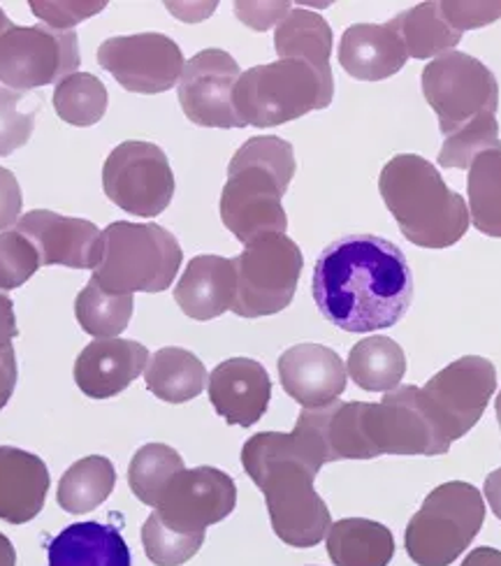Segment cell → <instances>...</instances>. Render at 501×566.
<instances>
[{
  "label": "cell",
  "instance_id": "cell-30",
  "mask_svg": "<svg viewBox=\"0 0 501 566\" xmlns=\"http://www.w3.org/2000/svg\"><path fill=\"white\" fill-rule=\"evenodd\" d=\"M390 21L411 59L425 61L432 56L450 54L452 46H458L462 40V33H458L443 19L439 3L416 6L414 10L399 12Z\"/></svg>",
  "mask_w": 501,
  "mask_h": 566
},
{
  "label": "cell",
  "instance_id": "cell-37",
  "mask_svg": "<svg viewBox=\"0 0 501 566\" xmlns=\"http://www.w3.org/2000/svg\"><path fill=\"white\" fill-rule=\"evenodd\" d=\"M488 149H501L497 116H488L462 133L446 137L439 151V165L446 170H469L473 158Z\"/></svg>",
  "mask_w": 501,
  "mask_h": 566
},
{
  "label": "cell",
  "instance_id": "cell-11",
  "mask_svg": "<svg viewBox=\"0 0 501 566\" xmlns=\"http://www.w3.org/2000/svg\"><path fill=\"white\" fill-rule=\"evenodd\" d=\"M80 40L75 31L50 27H12L0 38V82L6 88L31 93L63 82L80 67Z\"/></svg>",
  "mask_w": 501,
  "mask_h": 566
},
{
  "label": "cell",
  "instance_id": "cell-29",
  "mask_svg": "<svg viewBox=\"0 0 501 566\" xmlns=\"http://www.w3.org/2000/svg\"><path fill=\"white\" fill-rule=\"evenodd\" d=\"M116 485V469L103 455H88L77 460L59 481V506L73 515L95 511L109 500Z\"/></svg>",
  "mask_w": 501,
  "mask_h": 566
},
{
  "label": "cell",
  "instance_id": "cell-34",
  "mask_svg": "<svg viewBox=\"0 0 501 566\" xmlns=\"http://www.w3.org/2000/svg\"><path fill=\"white\" fill-rule=\"evenodd\" d=\"M109 105L105 84L91 73H75L56 84L54 109L61 122L88 128L98 124Z\"/></svg>",
  "mask_w": 501,
  "mask_h": 566
},
{
  "label": "cell",
  "instance_id": "cell-36",
  "mask_svg": "<svg viewBox=\"0 0 501 566\" xmlns=\"http://www.w3.org/2000/svg\"><path fill=\"white\" fill-rule=\"evenodd\" d=\"M142 544L156 566H181L196 557L205 544V534H181L167 527L156 513L142 527Z\"/></svg>",
  "mask_w": 501,
  "mask_h": 566
},
{
  "label": "cell",
  "instance_id": "cell-47",
  "mask_svg": "<svg viewBox=\"0 0 501 566\" xmlns=\"http://www.w3.org/2000/svg\"><path fill=\"white\" fill-rule=\"evenodd\" d=\"M12 27H14V23L6 17V12H3V10H0V38H3Z\"/></svg>",
  "mask_w": 501,
  "mask_h": 566
},
{
  "label": "cell",
  "instance_id": "cell-44",
  "mask_svg": "<svg viewBox=\"0 0 501 566\" xmlns=\"http://www.w3.org/2000/svg\"><path fill=\"white\" fill-rule=\"evenodd\" d=\"M486 500L490 504V511L501 521V467L494 469L492 474L486 479Z\"/></svg>",
  "mask_w": 501,
  "mask_h": 566
},
{
  "label": "cell",
  "instance_id": "cell-32",
  "mask_svg": "<svg viewBox=\"0 0 501 566\" xmlns=\"http://www.w3.org/2000/svg\"><path fill=\"white\" fill-rule=\"evenodd\" d=\"M133 295L105 293L93 279L75 300V316L82 329L91 337L116 339L133 318Z\"/></svg>",
  "mask_w": 501,
  "mask_h": 566
},
{
  "label": "cell",
  "instance_id": "cell-26",
  "mask_svg": "<svg viewBox=\"0 0 501 566\" xmlns=\"http://www.w3.org/2000/svg\"><path fill=\"white\" fill-rule=\"evenodd\" d=\"M207 367L196 353L179 346H165L149 358L145 384L152 395L167 405H184L207 388Z\"/></svg>",
  "mask_w": 501,
  "mask_h": 566
},
{
  "label": "cell",
  "instance_id": "cell-38",
  "mask_svg": "<svg viewBox=\"0 0 501 566\" xmlns=\"http://www.w3.org/2000/svg\"><path fill=\"white\" fill-rule=\"evenodd\" d=\"M40 268V255L29 238L19 230L0 232V291L23 286Z\"/></svg>",
  "mask_w": 501,
  "mask_h": 566
},
{
  "label": "cell",
  "instance_id": "cell-14",
  "mask_svg": "<svg viewBox=\"0 0 501 566\" xmlns=\"http://www.w3.org/2000/svg\"><path fill=\"white\" fill-rule=\"evenodd\" d=\"M98 65L126 91L156 96L179 84L186 61L173 38L137 33L105 40L98 46Z\"/></svg>",
  "mask_w": 501,
  "mask_h": 566
},
{
  "label": "cell",
  "instance_id": "cell-3",
  "mask_svg": "<svg viewBox=\"0 0 501 566\" xmlns=\"http://www.w3.org/2000/svg\"><path fill=\"white\" fill-rule=\"evenodd\" d=\"M295 170L293 145L276 135L251 137L234 151L221 193V221L244 247L262 234L289 230L281 200Z\"/></svg>",
  "mask_w": 501,
  "mask_h": 566
},
{
  "label": "cell",
  "instance_id": "cell-39",
  "mask_svg": "<svg viewBox=\"0 0 501 566\" xmlns=\"http://www.w3.org/2000/svg\"><path fill=\"white\" fill-rule=\"evenodd\" d=\"M31 12L50 23V29L54 31H73L80 21L86 17L98 14L107 8L105 0H98V3H67V0H61V3H40V0H31L29 3Z\"/></svg>",
  "mask_w": 501,
  "mask_h": 566
},
{
  "label": "cell",
  "instance_id": "cell-45",
  "mask_svg": "<svg viewBox=\"0 0 501 566\" xmlns=\"http://www.w3.org/2000/svg\"><path fill=\"white\" fill-rule=\"evenodd\" d=\"M462 566H501V551L490 548V546L476 548L467 555Z\"/></svg>",
  "mask_w": 501,
  "mask_h": 566
},
{
  "label": "cell",
  "instance_id": "cell-19",
  "mask_svg": "<svg viewBox=\"0 0 501 566\" xmlns=\"http://www.w3.org/2000/svg\"><path fill=\"white\" fill-rule=\"evenodd\" d=\"M207 392L211 407L228 424L251 428L268 413L272 381L258 360L230 358L209 374Z\"/></svg>",
  "mask_w": 501,
  "mask_h": 566
},
{
  "label": "cell",
  "instance_id": "cell-13",
  "mask_svg": "<svg viewBox=\"0 0 501 566\" xmlns=\"http://www.w3.org/2000/svg\"><path fill=\"white\" fill-rule=\"evenodd\" d=\"M365 432L374 458L425 455L435 458L450 451L441 439L418 386H399L386 392L378 405L365 402Z\"/></svg>",
  "mask_w": 501,
  "mask_h": 566
},
{
  "label": "cell",
  "instance_id": "cell-24",
  "mask_svg": "<svg viewBox=\"0 0 501 566\" xmlns=\"http://www.w3.org/2000/svg\"><path fill=\"white\" fill-rule=\"evenodd\" d=\"M46 559L50 566H131V551L116 527L75 523L52 541Z\"/></svg>",
  "mask_w": 501,
  "mask_h": 566
},
{
  "label": "cell",
  "instance_id": "cell-9",
  "mask_svg": "<svg viewBox=\"0 0 501 566\" xmlns=\"http://www.w3.org/2000/svg\"><path fill=\"white\" fill-rule=\"evenodd\" d=\"M422 96L439 116V130L452 137L465 128L497 116L499 84L492 70L469 54L450 52L422 70Z\"/></svg>",
  "mask_w": 501,
  "mask_h": 566
},
{
  "label": "cell",
  "instance_id": "cell-20",
  "mask_svg": "<svg viewBox=\"0 0 501 566\" xmlns=\"http://www.w3.org/2000/svg\"><path fill=\"white\" fill-rule=\"evenodd\" d=\"M149 365V350L133 339H98L75 363V384L91 399L122 395Z\"/></svg>",
  "mask_w": 501,
  "mask_h": 566
},
{
  "label": "cell",
  "instance_id": "cell-16",
  "mask_svg": "<svg viewBox=\"0 0 501 566\" xmlns=\"http://www.w3.org/2000/svg\"><path fill=\"white\" fill-rule=\"evenodd\" d=\"M242 70L223 50H205L184 65L177 96L188 122L202 128H244L232 107Z\"/></svg>",
  "mask_w": 501,
  "mask_h": 566
},
{
  "label": "cell",
  "instance_id": "cell-8",
  "mask_svg": "<svg viewBox=\"0 0 501 566\" xmlns=\"http://www.w3.org/2000/svg\"><path fill=\"white\" fill-rule=\"evenodd\" d=\"M232 263L237 274L232 314L242 318L272 316L293 302L304 258L289 234H262L232 258Z\"/></svg>",
  "mask_w": 501,
  "mask_h": 566
},
{
  "label": "cell",
  "instance_id": "cell-40",
  "mask_svg": "<svg viewBox=\"0 0 501 566\" xmlns=\"http://www.w3.org/2000/svg\"><path fill=\"white\" fill-rule=\"evenodd\" d=\"M439 10L458 33L483 29L501 19V3H439Z\"/></svg>",
  "mask_w": 501,
  "mask_h": 566
},
{
  "label": "cell",
  "instance_id": "cell-17",
  "mask_svg": "<svg viewBox=\"0 0 501 566\" xmlns=\"http://www.w3.org/2000/svg\"><path fill=\"white\" fill-rule=\"evenodd\" d=\"M17 230L33 242L42 268L95 270L103 261V230L91 221L61 217L50 209H33L19 219Z\"/></svg>",
  "mask_w": 501,
  "mask_h": 566
},
{
  "label": "cell",
  "instance_id": "cell-18",
  "mask_svg": "<svg viewBox=\"0 0 501 566\" xmlns=\"http://www.w3.org/2000/svg\"><path fill=\"white\" fill-rule=\"evenodd\" d=\"M348 371L344 360L321 344H295L281 353L279 381L304 409H321L344 395Z\"/></svg>",
  "mask_w": 501,
  "mask_h": 566
},
{
  "label": "cell",
  "instance_id": "cell-42",
  "mask_svg": "<svg viewBox=\"0 0 501 566\" xmlns=\"http://www.w3.org/2000/svg\"><path fill=\"white\" fill-rule=\"evenodd\" d=\"M17 388V356L14 348L0 353V411L10 402V397Z\"/></svg>",
  "mask_w": 501,
  "mask_h": 566
},
{
  "label": "cell",
  "instance_id": "cell-12",
  "mask_svg": "<svg viewBox=\"0 0 501 566\" xmlns=\"http://www.w3.org/2000/svg\"><path fill=\"white\" fill-rule=\"evenodd\" d=\"M494 390L497 369L481 356H465L450 363L420 388L437 430L448 446L476 428Z\"/></svg>",
  "mask_w": 501,
  "mask_h": 566
},
{
  "label": "cell",
  "instance_id": "cell-41",
  "mask_svg": "<svg viewBox=\"0 0 501 566\" xmlns=\"http://www.w3.org/2000/svg\"><path fill=\"white\" fill-rule=\"evenodd\" d=\"M23 196L21 186L8 168H0V232L10 230L21 219Z\"/></svg>",
  "mask_w": 501,
  "mask_h": 566
},
{
  "label": "cell",
  "instance_id": "cell-10",
  "mask_svg": "<svg viewBox=\"0 0 501 566\" xmlns=\"http://www.w3.org/2000/svg\"><path fill=\"white\" fill-rule=\"evenodd\" d=\"M105 196L126 214L152 219L170 207L175 172L165 151L152 142H124L112 149L103 168Z\"/></svg>",
  "mask_w": 501,
  "mask_h": 566
},
{
  "label": "cell",
  "instance_id": "cell-35",
  "mask_svg": "<svg viewBox=\"0 0 501 566\" xmlns=\"http://www.w3.org/2000/svg\"><path fill=\"white\" fill-rule=\"evenodd\" d=\"M40 107L42 101L33 93L0 86V156L29 145Z\"/></svg>",
  "mask_w": 501,
  "mask_h": 566
},
{
  "label": "cell",
  "instance_id": "cell-28",
  "mask_svg": "<svg viewBox=\"0 0 501 566\" xmlns=\"http://www.w3.org/2000/svg\"><path fill=\"white\" fill-rule=\"evenodd\" d=\"M274 50L279 59H298L312 63L330 73L332 54V29L330 23L312 10L293 8L274 33Z\"/></svg>",
  "mask_w": 501,
  "mask_h": 566
},
{
  "label": "cell",
  "instance_id": "cell-5",
  "mask_svg": "<svg viewBox=\"0 0 501 566\" xmlns=\"http://www.w3.org/2000/svg\"><path fill=\"white\" fill-rule=\"evenodd\" d=\"M332 98V70L325 73L306 61L279 59L240 75L232 91V107L244 128H274L330 107Z\"/></svg>",
  "mask_w": 501,
  "mask_h": 566
},
{
  "label": "cell",
  "instance_id": "cell-25",
  "mask_svg": "<svg viewBox=\"0 0 501 566\" xmlns=\"http://www.w3.org/2000/svg\"><path fill=\"white\" fill-rule=\"evenodd\" d=\"M327 555L334 566H388L395 557V536L367 517H344L327 532Z\"/></svg>",
  "mask_w": 501,
  "mask_h": 566
},
{
  "label": "cell",
  "instance_id": "cell-7",
  "mask_svg": "<svg viewBox=\"0 0 501 566\" xmlns=\"http://www.w3.org/2000/svg\"><path fill=\"white\" fill-rule=\"evenodd\" d=\"M486 523L483 494L471 483L450 481L427 494L407 525L404 548L418 566H450Z\"/></svg>",
  "mask_w": 501,
  "mask_h": 566
},
{
  "label": "cell",
  "instance_id": "cell-23",
  "mask_svg": "<svg viewBox=\"0 0 501 566\" xmlns=\"http://www.w3.org/2000/svg\"><path fill=\"white\" fill-rule=\"evenodd\" d=\"M237 293V274L232 258L198 255L184 270L175 302L194 321L219 318L232 310Z\"/></svg>",
  "mask_w": 501,
  "mask_h": 566
},
{
  "label": "cell",
  "instance_id": "cell-4",
  "mask_svg": "<svg viewBox=\"0 0 501 566\" xmlns=\"http://www.w3.org/2000/svg\"><path fill=\"white\" fill-rule=\"evenodd\" d=\"M378 193L404 238L422 249L458 244L471 223L465 198L448 188L432 163L416 154H399L386 163Z\"/></svg>",
  "mask_w": 501,
  "mask_h": 566
},
{
  "label": "cell",
  "instance_id": "cell-6",
  "mask_svg": "<svg viewBox=\"0 0 501 566\" xmlns=\"http://www.w3.org/2000/svg\"><path fill=\"white\" fill-rule=\"evenodd\" d=\"M105 251L93 281L105 293H163L173 286L184 251L170 230L158 223L116 221L103 230Z\"/></svg>",
  "mask_w": 501,
  "mask_h": 566
},
{
  "label": "cell",
  "instance_id": "cell-33",
  "mask_svg": "<svg viewBox=\"0 0 501 566\" xmlns=\"http://www.w3.org/2000/svg\"><path fill=\"white\" fill-rule=\"evenodd\" d=\"M184 469L186 464L175 448L165 443H147L131 460L128 485L142 504L156 509L165 488Z\"/></svg>",
  "mask_w": 501,
  "mask_h": 566
},
{
  "label": "cell",
  "instance_id": "cell-15",
  "mask_svg": "<svg viewBox=\"0 0 501 566\" xmlns=\"http://www.w3.org/2000/svg\"><path fill=\"white\" fill-rule=\"evenodd\" d=\"M237 485L217 467L184 469L165 488L156 506L160 521L181 534H205L234 511Z\"/></svg>",
  "mask_w": 501,
  "mask_h": 566
},
{
  "label": "cell",
  "instance_id": "cell-21",
  "mask_svg": "<svg viewBox=\"0 0 501 566\" xmlns=\"http://www.w3.org/2000/svg\"><path fill=\"white\" fill-rule=\"evenodd\" d=\"M409 54L393 21L353 23L340 42V63L361 82H384L407 63Z\"/></svg>",
  "mask_w": 501,
  "mask_h": 566
},
{
  "label": "cell",
  "instance_id": "cell-22",
  "mask_svg": "<svg viewBox=\"0 0 501 566\" xmlns=\"http://www.w3.org/2000/svg\"><path fill=\"white\" fill-rule=\"evenodd\" d=\"M50 469L42 458L14 446H0V521L27 525L44 506Z\"/></svg>",
  "mask_w": 501,
  "mask_h": 566
},
{
  "label": "cell",
  "instance_id": "cell-48",
  "mask_svg": "<svg viewBox=\"0 0 501 566\" xmlns=\"http://www.w3.org/2000/svg\"><path fill=\"white\" fill-rule=\"evenodd\" d=\"M494 411H497V420H499V430H501V390H499V395H497V399H494Z\"/></svg>",
  "mask_w": 501,
  "mask_h": 566
},
{
  "label": "cell",
  "instance_id": "cell-1",
  "mask_svg": "<svg viewBox=\"0 0 501 566\" xmlns=\"http://www.w3.org/2000/svg\"><path fill=\"white\" fill-rule=\"evenodd\" d=\"M312 293L319 312L332 325L344 333H374L407 316L414 274L397 244L355 232L321 251Z\"/></svg>",
  "mask_w": 501,
  "mask_h": 566
},
{
  "label": "cell",
  "instance_id": "cell-2",
  "mask_svg": "<svg viewBox=\"0 0 501 566\" xmlns=\"http://www.w3.org/2000/svg\"><path fill=\"white\" fill-rule=\"evenodd\" d=\"M249 479L265 494L274 534L293 548H314L327 536L332 515L314 488L319 469L293 434L260 432L242 448Z\"/></svg>",
  "mask_w": 501,
  "mask_h": 566
},
{
  "label": "cell",
  "instance_id": "cell-43",
  "mask_svg": "<svg viewBox=\"0 0 501 566\" xmlns=\"http://www.w3.org/2000/svg\"><path fill=\"white\" fill-rule=\"evenodd\" d=\"M19 335L14 304L8 293L0 291V353L12 348V339Z\"/></svg>",
  "mask_w": 501,
  "mask_h": 566
},
{
  "label": "cell",
  "instance_id": "cell-31",
  "mask_svg": "<svg viewBox=\"0 0 501 566\" xmlns=\"http://www.w3.org/2000/svg\"><path fill=\"white\" fill-rule=\"evenodd\" d=\"M467 196L473 228L501 240V149H488L473 158Z\"/></svg>",
  "mask_w": 501,
  "mask_h": 566
},
{
  "label": "cell",
  "instance_id": "cell-46",
  "mask_svg": "<svg viewBox=\"0 0 501 566\" xmlns=\"http://www.w3.org/2000/svg\"><path fill=\"white\" fill-rule=\"evenodd\" d=\"M0 566H17L14 546L6 534H0Z\"/></svg>",
  "mask_w": 501,
  "mask_h": 566
},
{
  "label": "cell",
  "instance_id": "cell-27",
  "mask_svg": "<svg viewBox=\"0 0 501 566\" xmlns=\"http://www.w3.org/2000/svg\"><path fill=\"white\" fill-rule=\"evenodd\" d=\"M346 365L355 386L367 392H393L407 374V356L401 346L386 335L357 342L348 353Z\"/></svg>",
  "mask_w": 501,
  "mask_h": 566
}]
</instances>
